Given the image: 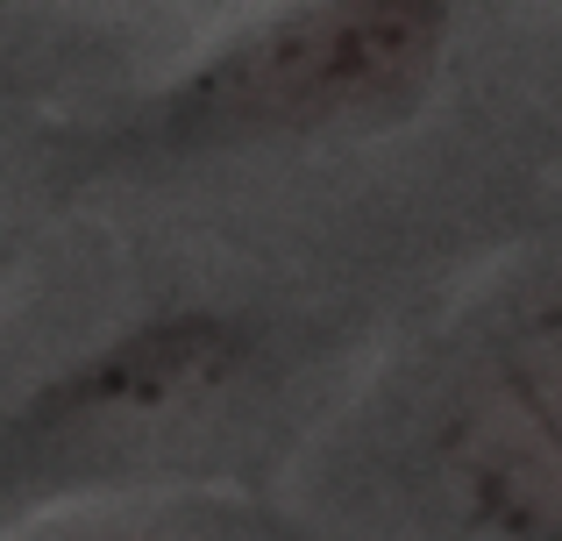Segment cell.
Listing matches in <instances>:
<instances>
[{
	"label": "cell",
	"instance_id": "cell-1",
	"mask_svg": "<svg viewBox=\"0 0 562 541\" xmlns=\"http://www.w3.org/2000/svg\"><path fill=\"white\" fill-rule=\"evenodd\" d=\"M449 14L441 8H300L271 14L165 100V128L186 143L278 136V128L378 122L406 108L441 65Z\"/></svg>",
	"mask_w": 562,
	"mask_h": 541
}]
</instances>
